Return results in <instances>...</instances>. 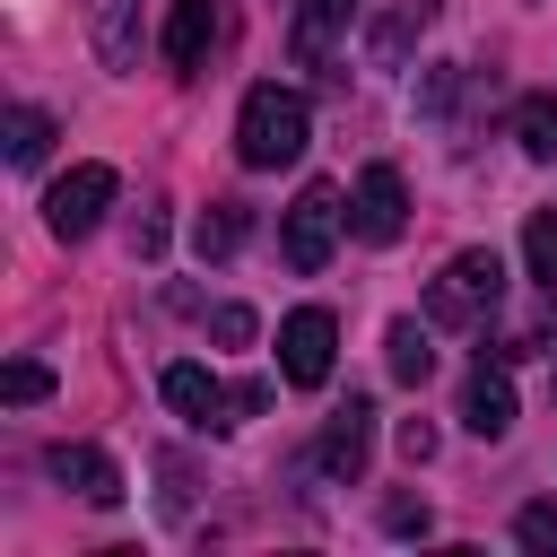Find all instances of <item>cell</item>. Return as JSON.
<instances>
[{
  "label": "cell",
  "instance_id": "6da1fadb",
  "mask_svg": "<svg viewBox=\"0 0 557 557\" xmlns=\"http://www.w3.org/2000/svg\"><path fill=\"white\" fill-rule=\"evenodd\" d=\"M305 139H313L305 96H296V87H278V78H261V87L244 96V113H235V157H244L252 174H270V165H296V157H305Z\"/></svg>",
  "mask_w": 557,
  "mask_h": 557
},
{
  "label": "cell",
  "instance_id": "7a4b0ae2",
  "mask_svg": "<svg viewBox=\"0 0 557 557\" xmlns=\"http://www.w3.org/2000/svg\"><path fill=\"white\" fill-rule=\"evenodd\" d=\"M496 296H505V261L470 244V252H453V261L435 270V287H426V322L470 331V322H487V313H496Z\"/></svg>",
  "mask_w": 557,
  "mask_h": 557
},
{
  "label": "cell",
  "instance_id": "3957f363",
  "mask_svg": "<svg viewBox=\"0 0 557 557\" xmlns=\"http://www.w3.org/2000/svg\"><path fill=\"white\" fill-rule=\"evenodd\" d=\"M339 183H305L296 200H287V226H278V252H287V270H322L331 261V244H339Z\"/></svg>",
  "mask_w": 557,
  "mask_h": 557
},
{
  "label": "cell",
  "instance_id": "277c9868",
  "mask_svg": "<svg viewBox=\"0 0 557 557\" xmlns=\"http://www.w3.org/2000/svg\"><path fill=\"white\" fill-rule=\"evenodd\" d=\"M113 165H70L52 191H44V226L61 235V244H78V235H96L104 226V209H113Z\"/></svg>",
  "mask_w": 557,
  "mask_h": 557
},
{
  "label": "cell",
  "instance_id": "5b68a950",
  "mask_svg": "<svg viewBox=\"0 0 557 557\" xmlns=\"http://www.w3.org/2000/svg\"><path fill=\"white\" fill-rule=\"evenodd\" d=\"M331 348H339V322H331L322 305H296V313L278 322V374H287L296 392L331 383Z\"/></svg>",
  "mask_w": 557,
  "mask_h": 557
},
{
  "label": "cell",
  "instance_id": "8992f818",
  "mask_svg": "<svg viewBox=\"0 0 557 557\" xmlns=\"http://www.w3.org/2000/svg\"><path fill=\"white\" fill-rule=\"evenodd\" d=\"M366 453H374V400L348 392V409H331V426H322V444H313V470L339 479V487H357V479H366Z\"/></svg>",
  "mask_w": 557,
  "mask_h": 557
},
{
  "label": "cell",
  "instance_id": "52a82bcc",
  "mask_svg": "<svg viewBox=\"0 0 557 557\" xmlns=\"http://www.w3.org/2000/svg\"><path fill=\"white\" fill-rule=\"evenodd\" d=\"M157 392H165V409H174L183 426H209V435H218V426H235V418H226V409H235V392H226L209 366H191V357H174V366L157 374Z\"/></svg>",
  "mask_w": 557,
  "mask_h": 557
},
{
  "label": "cell",
  "instance_id": "ba28073f",
  "mask_svg": "<svg viewBox=\"0 0 557 557\" xmlns=\"http://www.w3.org/2000/svg\"><path fill=\"white\" fill-rule=\"evenodd\" d=\"M348 226H357L366 244H400V226H409V183H400L392 165H366V174H357V200H348Z\"/></svg>",
  "mask_w": 557,
  "mask_h": 557
},
{
  "label": "cell",
  "instance_id": "9c48e42d",
  "mask_svg": "<svg viewBox=\"0 0 557 557\" xmlns=\"http://www.w3.org/2000/svg\"><path fill=\"white\" fill-rule=\"evenodd\" d=\"M44 461H52V479H61V487H78L87 505H122V470H113L96 444H52Z\"/></svg>",
  "mask_w": 557,
  "mask_h": 557
},
{
  "label": "cell",
  "instance_id": "30bf717a",
  "mask_svg": "<svg viewBox=\"0 0 557 557\" xmlns=\"http://www.w3.org/2000/svg\"><path fill=\"white\" fill-rule=\"evenodd\" d=\"M348 17H357V0H296V35H287V52H296V70H322Z\"/></svg>",
  "mask_w": 557,
  "mask_h": 557
},
{
  "label": "cell",
  "instance_id": "8fae6325",
  "mask_svg": "<svg viewBox=\"0 0 557 557\" xmlns=\"http://www.w3.org/2000/svg\"><path fill=\"white\" fill-rule=\"evenodd\" d=\"M209 35H218V9L209 0H174L165 9V61H174V78H191L209 61Z\"/></svg>",
  "mask_w": 557,
  "mask_h": 557
},
{
  "label": "cell",
  "instance_id": "7c38bea8",
  "mask_svg": "<svg viewBox=\"0 0 557 557\" xmlns=\"http://www.w3.org/2000/svg\"><path fill=\"white\" fill-rule=\"evenodd\" d=\"M461 426H470V435H505V426H513V383H505V366H479V374L461 383Z\"/></svg>",
  "mask_w": 557,
  "mask_h": 557
},
{
  "label": "cell",
  "instance_id": "4fadbf2b",
  "mask_svg": "<svg viewBox=\"0 0 557 557\" xmlns=\"http://www.w3.org/2000/svg\"><path fill=\"white\" fill-rule=\"evenodd\" d=\"M244 235H252V209H244V200H209L200 226H191V252H200V261H226Z\"/></svg>",
  "mask_w": 557,
  "mask_h": 557
},
{
  "label": "cell",
  "instance_id": "5bb4252c",
  "mask_svg": "<svg viewBox=\"0 0 557 557\" xmlns=\"http://www.w3.org/2000/svg\"><path fill=\"white\" fill-rule=\"evenodd\" d=\"M87 17H96V52H104V70H131V61H139L131 0H87Z\"/></svg>",
  "mask_w": 557,
  "mask_h": 557
},
{
  "label": "cell",
  "instance_id": "9a60e30c",
  "mask_svg": "<svg viewBox=\"0 0 557 557\" xmlns=\"http://www.w3.org/2000/svg\"><path fill=\"white\" fill-rule=\"evenodd\" d=\"M513 139H522V157L557 165V96H522L513 104Z\"/></svg>",
  "mask_w": 557,
  "mask_h": 557
},
{
  "label": "cell",
  "instance_id": "2e32d148",
  "mask_svg": "<svg viewBox=\"0 0 557 557\" xmlns=\"http://www.w3.org/2000/svg\"><path fill=\"white\" fill-rule=\"evenodd\" d=\"M383 366H392L400 383H426V374H435V348H426V331H418V322H392V331H383Z\"/></svg>",
  "mask_w": 557,
  "mask_h": 557
},
{
  "label": "cell",
  "instance_id": "e0dca14e",
  "mask_svg": "<svg viewBox=\"0 0 557 557\" xmlns=\"http://www.w3.org/2000/svg\"><path fill=\"white\" fill-rule=\"evenodd\" d=\"M522 261H531V278L557 296V209H531V226H522Z\"/></svg>",
  "mask_w": 557,
  "mask_h": 557
},
{
  "label": "cell",
  "instance_id": "ac0fdd59",
  "mask_svg": "<svg viewBox=\"0 0 557 557\" xmlns=\"http://www.w3.org/2000/svg\"><path fill=\"white\" fill-rule=\"evenodd\" d=\"M44 148H52V113L17 104V113H9V165H44Z\"/></svg>",
  "mask_w": 557,
  "mask_h": 557
},
{
  "label": "cell",
  "instance_id": "d6986e66",
  "mask_svg": "<svg viewBox=\"0 0 557 557\" xmlns=\"http://www.w3.org/2000/svg\"><path fill=\"white\" fill-rule=\"evenodd\" d=\"M418 26H426V0H409V9H392V17H383V26H374V61H383V70H392V61H400V52H409V35H418Z\"/></svg>",
  "mask_w": 557,
  "mask_h": 557
},
{
  "label": "cell",
  "instance_id": "ffe728a7",
  "mask_svg": "<svg viewBox=\"0 0 557 557\" xmlns=\"http://www.w3.org/2000/svg\"><path fill=\"white\" fill-rule=\"evenodd\" d=\"M44 392H52V374H44L35 357H9V374H0V400H17V409H26V400H44Z\"/></svg>",
  "mask_w": 557,
  "mask_h": 557
},
{
  "label": "cell",
  "instance_id": "44dd1931",
  "mask_svg": "<svg viewBox=\"0 0 557 557\" xmlns=\"http://www.w3.org/2000/svg\"><path fill=\"white\" fill-rule=\"evenodd\" d=\"M513 540H522V548H557V505H522Z\"/></svg>",
  "mask_w": 557,
  "mask_h": 557
},
{
  "label": "cell",
  "instance_id": "7402d4cb",
  "mask_svg": "<svg viewBox=\"0 0 557 557\" xmlns=\"http://www.w3.org/2000/svg\"><path fill=\"white\" fill-rule=\"evenodd\" d=\"M209 331H218L226 348H244V339H252V313H244V305H218V313H209Z\"/></svg>",
  "mask_w": 557,
  "mask_h": 557
},
{
  "label": "cell",
  "instance_id": "603a6c76",
  "mask_svg": "<svg viewBox=\"0 0 557 557\" xmlns=\"http://www.w3.org/2000/svg\"><path fill=\"white\" fill-rule=\"evenodd\" d=\"M383 522H392V531H418V540H426V505H418V496H392V505H383Z\"/></svg>",
  "mask_w": 557,
  "mask_h": 557
},
{
  "label": "cell",
  "instance_id": "cb8c5ba5",
  "mask_svg": "<svg viewBox=\"0 0 557 557\" xmlns=\"http://www.w3.org/2000/svg\"><path fill=\"white\" fill-rule=\"evenodd\" d=\"M400 453H409V461H426V453H435V426H426V418H409V426H400Z\"/></svg>",
  "mask_w": 557,
  "mask_h": 557
}]
</instances>
